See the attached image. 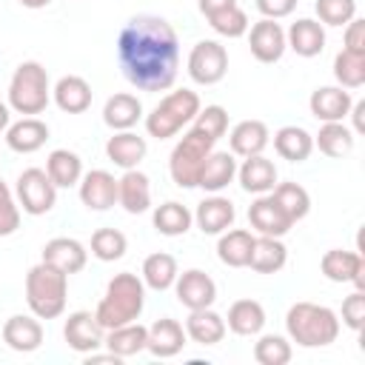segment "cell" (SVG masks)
<instances>
[{"label":"cell","instance_id":"obj_1","mask_svg":"<svg viewBox=\"0 0 365 365\" xmlns=\"http://www.w3.org/2000/svg\"><path fill=\"white\" fill-rule=\"evenodd\" d=\"M117 60L125 80L140 91L171 88L180 68V40L174 26L157 14L131 17L120 29Z\"/></svg>","mask_w":365,"mask_h":365},{"label":"cell","instance_id":"obj_2","mask_svg":"<svg viewBox=\"0 0 365 365\" xmlns=\"http://www.w3.org/2000/svg\"><path fill=\"white\" fill-rule=\"evenodd\" d=\"M225 131H228V111L222 106H205L197 111L191 128L182 134V140L171 148L168 157V171L174 185L197 188V171Z\"/></svg>","mask_w":365,"mask_h":365},{"label":"cell","instance_id":"obj_3","mask_svg":"<svg viewBox=\"0 0 365 365\" xmlns=\"http://www.w3.org/2000/svg\"><path fill=\"white\" fill-rule=\"evenodd\" d=\"M143 308H145V285H143V279L137 274H131V271H123V274H114L108 279L106 294L97 302L94 317L106 331H111V328L137 322Z\"/></svg>","mask_w":365,"mask_h":365},{"label":"cell","instance_id":"obj_4","mask_svg":"<svg viewBox=\"0 0 365 365\" xmlns=\"http://www.w3.org/2000/svg\"><path fill=\"white\" fill-rule=\"evenodd\" d=\"M285 331L302 348H325L339 336V317L328 305L294 302L285 314Z\"/></svg>","mask_w":365,"mask_h":365},{"label":"cell","instance_id":"obj_5","mask_svg":"<svg viewBox=\"0 0 365 365\" xmlns=\"http://www.w3.org/2000/svg\"><path fill=\"white\" fill-rule=\"evenodd\" d=\"M68 274L48 262H37L26 274V302L37 319H54L66 311Z\"/></svg>","mask_w":365,"mask_h":365},{"label":"cell","instance_id":"obj_6","mask_svg":"<svg viewBox=\"0 0 365 365\" xmlns=\"http://www.w3.org/2000/svg\"><path fill=\"white\" fill-rule=\"evenodd\" d=\"M48 100H51L48 71L37 60L20 63L9 80V108L26 117H34L46 111Z\"/></svg>","mask_w":365,"mask_h":365},{"label":"cell","instance_id":"obj_7","mask_svg":"<svg viewBox=\"0 0 365 365\" xmlns=\"http://www.w3.org/2000/svg\"><path fill=\"white\" fill-rule=\"evenodd\" d=\"M200 108H202V106H200L197 91H191V88H177V91L165 94V97L151 108V114L145 117V131H148V137H154V140H168V137L180 134V131L197 117Z\"/></svg>","mask_w":365,"mask_h":365},{"label":"cell","instance_id":"obj_8","mask_svg":"<svg viewBox=\"0 0 365 365\" xmlns=\"http://www.w3.org/2000/svg\"><path fill=\"white\" fill-rule=\"evenodd\" d=\"M14 191H17V205L31 217L48 214L57 202V185L51 182V177L43 168H26L17 177Z\"/></svg>","mask_w":365,"mask_h":365},{"label":"cell","instance_id":"obj_9","mask_svg":"<svg viewBox=\"0 0 365 365\" xmlns=\"http://www.w3.org/2000/svg\"><path fill=\"white\" fill-rule=\"evenodd\" d=\"M228 71V51L217 40H200L188 54V77L197 86H214Z\"/></svg>","mask_w":365,"mask_h":365},{"label":"cell","instance_id":"obj_10","mask_svg":"<svg viewBox=\"0 0 365 365\" xmlns=\"http://www.w3.org/2000/svg\"><path fill=\"white\" fill-rule=\"evenodd\" d=\"M174 294H177L180 305H185L188 311L211 308L214 299H217V282H214L205 271L188 268V271L177 274V279H174Z\"/></svg>","mask_w":365,"mask_h":365},{"label":"cell","instance_id":"obj_11","mask_svg":"<svg viewBox=\"0 0 365 365\" xmlns=\"http://www.w3.org/2000/svg\"><path fill=\"white\" fill-rule=\"evenodd\" d=\"M103 336H106V328L97 322V317L91 311H74L68 314L66 325H63V339L71 351L77 354H91L103 345Z\"/></svg>","mask_w":365,"mask_h":365},{"label":"cell","instance_id":"obj_12","mask_svg":"<svg viewBox=\"0 0 365 365\" xmlns=\"http://www.w3.org/2000/svg\"><path fill=\"white\" fill-rule=\"evenodd\" d=\"M248 222H251V228H254L257 234H262V237H285V234L294 228V222L288 220V214L279 208V202H277L271 194H259V197L251 202V208H248Z\"/></svg>","mask_w":365,"mask_h":365},{"label":"cell","instance_id":"obj_13","mask_svg":"<svg viewBox=\"0 0 365 365\" xmlns=\"http://www.w3.org/2000/svg\"><path fill=\"white\" fill-rule=\"evenodd\" d=\"M319 271L331 282H354L356 288H365V262L356 251L331 248L319 259Z\"/></svg>","mask_w":365,"mask_h":365},{"label":"cell","instance_id":"obj_14","mask_svg":"<svg viewBox=\"0 0 365 365\" xmlns=\"http://www.w3.org/2000/svg\"><path fill=\"white\" fill-rule=\"evenodd\" d=\"M351 106H354V97L342 86H319V88L311 91V100H308V108H311V114L319 123H339V120H345Z\"/></svg>","mask_w":365,"mask_h":365},{"label":"cell","instance_id":"obj_15","mask_svg":"<svg viewBox=\"0 0 365 365\" xmlns=\"http://www.w3.org/2000/svg\"><path fill=\"white\" fill-rule=\"evenodd\" d=\"M248 46H251L254 60H259V63H277L285 54V48H288L282 26L277 20H268V17H262L259 23L251 26Z\"/></svg>","mask_w":365,"mask_h":365},{"label":"cell","instance_id":"obj_16","mask_svg":"<svg viewBox=\"0 0 365 365\" xmlns=\"http://www.w3.org/2000/svg\"><path fill=\"white\" fill-rule=\"evenodd\" d=\"M77 185H80V202L88 211H108L117 202V180L103 168L83 174Z\"/></svg>","mask_w":365,"mask_h":365},{"label":"cell","instance_id":"obj_17","mask_svg":"<svg viewBox=\"0 0 365 365\" xmlns=\"http://www.w3.org/2000/svg\"><path fill=\"white\" fill-rule=\"evenodd\" d=\"M3 342L17 354H31L43 345V325L34 314H14L3 322Z\"/></svg>","mask_w":365,"mask_h":365},{"label":"cell","instance_id":"obj_18","mask_svg":"<svg viewBox=\"0 0 365 365\" xmlns=\"http://www.w3.org/2000/svg\"><path fill=\"white\" fill-rule=\"evenodd\" d=\"M86 259H88V251L80 240L74 237H54L43 245V262L60 268L63 274H77L86 268Z\"/></svg>","mask_w":365,"mask_h":365},{"label":"cell","instance_id":"obj_19","mask_svg":"<svg viewBox=\"0 0 365 365\" xmlns=\"http://www.w3.org/2000/svg\"><path fill=\"white\" fill-rule=\"evenodd\" d=\"M237 177V157L231 151H211L197 171V188L208 194H220Z\"/></svg>","mask_w":365,"mask_h":365},{"label":"cell","instance_id":"obj_20","mask_svg":"<svg viewBox=\"0 0 365 365\" xmlns=\"http://www.w3.org/2000/svg\"><path fill=\"white\" fill-rule=\"evenodd\" d=\"M182 348H185V328L177 319L163 317V319H154L148 325L145 351H151L160 359H168V356H177Z\"/></svg>","mask_w":365,"mask_h":365},{"label":"cell","instance_id":"obj_21","mask_svg":"<svg viewBox=\"0 0 365 365\" xmlns=\"http://www.w3.org/2000/svg\"><path fill=\"white\" fill-rule=\"evenodd\" d=\"M237 180L242 185V191H248L254 197L268 194L277 185V165L262 154L245 157L242 165H237Z\"/></svg>","mask_w":365,"mask_h":365},{"label":"cell","instance_id":"obj_22","mask_svg":"<svg viewBox=\"0 0 365 365\" xmlns=\"http://www.w3.org/2000/svg\"><path fill=\"white\" fill-rule=\"evenodd\" d=\"M117 202L128 214H143L151 208V180L140 168H128L117 180Z\"/></svg>","mask_w":365,"mask_h":365},{"label":"cell","instance_id":"obj_23","mask_svg":"<svg viewBox=\"0 0 365 365\" xmlns=\"http://www.w3.org/2000/svg\"><path fill=\"white\" fill-rule=\"evenodd\" d=\"M234 217H237L234 202L228 197H220V194L205 197L194 211V222L202 234H222L225 228L234 225Z\"/></svg>","mask_w":365,"mask_h":365},{"label":"cell","instance_id":"obj_24","mask_svg":"<svg viewBox=\"0 0 365 365\" xmlns=\"http://www.w3.org/2000/svg\"><path fill=\"white\" fill-rule=\"evenodd\" d=\"M285 46L299 54V57H317L325 48V29L319 20L311 17H299L297 23H291V29L285 31Z\"/></svg>","mask_w":365,"mask_h":365},{"label":"cell","instance_id":"obj_25","mask_svg":"<svg viewBox=\"0 0 365 365\" xmlns=\"http://www.w3.org/2000/svg\"><path fill=\"white\" fill-rule=\"evenodd\" d=\"M145 151H148L145 137L134 134L131 128H128V131H114V137H108V143H106V157H108L117 168H123V171L137 168V165L143 163Z\"/></svg>","mask_w":365,"mask_h":365},{"label":"cell","instance_id":"obj_26","mask_svg":"<svg viewBox=\"0 0 365 365\" xmlns=\"http://www.w3.org/2000/svg\"><path fill=\"white\" fill-rule=\"evenodd\" d=\"M48 140V125L37 117H23L6 128V143L17 154H34Z\"/></svg>","mask_w":365,"mask_h":365},{"label":"cell","instance_id":"obj_27","mask_svg":"<svg viewBox=\"0 0 365 365\" xmlns=\"http://www.w3.org/2000/svg\"><path fill=\"white\" fill-rule=\"evenodd\" d=\"M51 97H54V103H57L60 111H66V114H83L91 106V86L83 77H77V74H66L51 88Z\"/></svg>","mask_w":365,"mask_h":365},{"label":"cell","instance_id":"obj_28","mask_svg":"<svg viewBox=\"0 0 365 365\" xmlns=\"http://www.w3.org/2000/svg\"><path fill=\"white\" fill-rule=\"evenodd\" d=\"M268 125L262 120H242L231 128L228 143H231V154L234 157H254L262 154L268 145Z\"/></svg>","mask_w":365,"mask_h":365},{"label":"cell","instance_id":"obj_29","mask_svg":"<svg viewBox=\"0 0 365 365\" xmlns=\"http://www.w3.org/2000/svg\"><path fill=\"white\" fill-rule=\"evenodd\" d=\"M225 317H220L214 308H197L188 311L185 319V336H191L197 345H217L225 336Z\"/></svg>","mask_w":365,"mask_h":365},{"label":"cell","instance_id":"obj_30","mask_svg":"<svg viewBox=\"0 0 365 365\" xmlns=\"http://www.w3.org/2000/svg\"><path fill=\"white\" fill-rule=\"evenodd\" d=\"M288 259V248L282 245L279 237H254L251 245V257H248V268L257 274H277L285 268Z\"/></svg>","mask_w":365,"mask_h":365},{"label":"cell","instance_id":"obj_31","mask_svg":"<svg viewBox=\"0 0 365 365\" xmlns=\"http://www.w3.org/2000/svg\"><path fill=\"white\" fill-rule=\"evenodd\" d=\"M140 117H143V103L128 91H120V94L108 97L106 106H103V123L108 128H114V131L134 128Z\"/></svg>","mask_w":365,"mask_h":365},{"label":"cell","instance_id":"obj_32","mask_svg":"<svg viewBox=\"0 0 365 365\" xmlns=\"http://www.w3.org/2000/svg\"><path fill=\"white\" fill-rule=\"evenodd\" d=\"M225 328L237 336H257L265 328V308L257 299H237L228 308Z\"/></svg>","mask_w":365,"mask_h":365},{"label":"cell","instance_id":"obj_33","mask_svg":"<svg viewBox=\"0 0 365 365\" xmlns=\"http://www.w3.org/2000/svg\"><path fill=\"white\" fill-rule=\"evenodd\" d=\"M251 245H254V234L251 231H245V228H225L220 234V242H217V257L228 268H248Z\"/></svg>","mask_w":365,"mask_h":365},{"label":"cell","instance_id":"obj_34","mask_svg":"<svg viewBox=\"0 0 365 365\" xmlns=\"http://www.w3.org/2000/svg\"><path fill=\"white\" fill-rule=\"evenodd\" d=\"M145 342H148V328L140 325V322H128V325L111 328V331H106V336H103V345H106L114 356H120V359L137 356L140 351H145Z\"/></svg>","mask_w":365,"mask_h":365},{"label":"cell","instance_id":"obj_35","mask_svg":"<svg viewBox=\"0 0 365 365\" xmlns=\"http://www.w3.org/2000/svg\"><path fill=\"white\" fill-rule=\"evenodd\" d=\"M274 148L282 160L288 163H302L311 157L314 151V137L302 128V125H282L277 134H274Z\"/></svg>","mask_w":365,"mask_h":365},{"label":"cell","instance_id":"obj_36","mask_svg":"<svg viewBox=\"0 0 365 365\" xmlns=\"http://www.w3.org/2000/svg\"><path fill=\"white\" fill-rule=\"evenodd\" d=\"M177 259L171 257V254H165V251H157V254H148L145 259H143V274H140V279H143V285L145 288H151V291H168V288H174V279H177Z\"/></svg>","mask_w":365,"mask_h":365},{"label":"cell","instance_id":"obj_37","mask_svg":"<svg viewBox=\"0 0 365 365\" xmlns=\"http://www.w3.org/2000/svg\"><path fill=\"white\" fill-rule=\"evenodd\" d=\"M46 174L57 188H71L83 177V160L68 148H54L46 160Z\"/></svg>","mask_w":365,"mask_h":365},{"label":"cell","instance_id":"obj_38","mask_svg":"<svg viewBox=\"0 0 365 365\" xmlns=\"http://www.w3.org/2000/svg\"><path fill=\"white\" fill-rule=\"evenodd\" d=\"M151 220H154V228H157L163 237H182V234L191 228L194 214H191L182 202L168 200V202H163V205L154 208Z\"/></svg>","mask_w":365,"mask_h":365},{"label":"cell","instance_id":"obj_39","mask_svg":"<svg viewBox=\"0 0 365 365\" xmlns=\"http://www.w3.org/2000/svg\"><path fill=\"white\" fill-rule=\"evenodd\" d=\"M268 194L279 202V208L288 214V220H291V222L305 220V217H308V211H311V194H308L299 182H277Z\"/></svg>","mask_w":365,"mask_h":365},{"label":"cell","instance_id":"obj_40","mask_svg":"<svg viewBox=\"0 0 365 365\" xmlns=\"http://www.w3.org/2000/svg\"><path fill=\"white\" fill-rule=\"evenodd\" d=\"M314 145L325 157H345L354 148V131L339 120V123H322L319 134L314 137Z\"/></svg>","mask_w":365,"mask_h":365},{"label":"cell","instance_id":"obj_41","mask_svg":"<svg viewBox=\"0 0 365 365\" xmlns=\"http://www.w3.org/2000/svg\"><path fill=\"white\" fill-rule=\"evenodd\" d=\"M334 77L342 88H359L365 86V54H354V51H339L334 57Z\"/></svg>","mask_w":365,"mask_h":365},{"label":"cell","instance_id":"obj_42","mask_svg":"<svg viewBox=\"0 0 365 365\" xmlns=\"http://www.w3.org/2000/svg\"><path fill=\"white\" fill-rule=\"evenodd\" d=\"M128 248V240L123 231L117 228H97L91 234V254L100 259V262H114L125 254Z\"/></svg>","mask_w":365,"mask_h":365},{"label":"cell","instance_id":"obj_43","mask_svg":"<svg viewBox=\"0 0 365 365\" xmlns=\"http://www.w3.org/2000/svg\"><path fill=\"white\" fill-rule=\"evenodd\" d=\"M291 342L279 334H262L257 342H254V359L259 365H285L291 362Z\"/></svg>","mask_w":365,"mask_h":365},{"label":"cell","instance_id":"obj_44","mask_svg":"<svg viewBox=\"0 0 365 365\" xmlns=\"http://www.w3.org/2000/svg\"><path fill=\"white\" fill-rule=\"evenodd\" d=\"M205 20L211 23V29H214L217 34H222V37H228V40L242 37V34L248 31V14H245L240 6H228V9H222V11H214V14H208Z\"/></svg>","mask_w":365,"mask_h":365},{"label":"cell","instance_id":"obj_45","mask_svg":"<svg viewBox=\"0 0 365 365\" xmlns=\"http://www.w3.org/2000/svg\"><path fill=\"white\" fill-rule=\"evenodd\" d=\"M314 9L322 26H345L356 17V0H317Z\"/></svg>","mask_w":365,"mask_h":365},{"label":"cell","instance_id":"obj_46","mask_svg":"<svg viewBox=\"0 0 365 365\" xmlns=\"http://www.w3.org/2000/svg\"><path fill=\"white\" fill-rule=\"evenodd\" d=\"M20 228V205L11 194V188L0 180V237H9Z\"/></svg>","mask_w":365,"mask_h":365},{"label":"cell","instance_id":"obj_47","mask_svg":"<svg viewBox=\"0 0 365 365\" xmlns=\"http://www.w3.org/2000/svg\"><path fill=\"white\" fill-rule=\"evenodd\" d=\"M362 322H365V294L362 288H356L342 299V325H348L351 331H362Z\"/></svg>","mask_w":365,"mask_h":365},{"label":"cell","instance_id":"obj_48","mask_svg":"<svg viewBox=\"0 0 365 365\" xmlns=\"http://www.w3.org/2000/svg\"><path fill=\"white\" fill-rule=\"evenodd\" d=\"M345 51H354V54H365V20L354 17L345 23Z\"/></svg>","mask_w":365,"mask_h":365},{"label":"cell","instance_id":"obj_49","mask_svg":"<svg viewBox=\"0 0 365 365\" xmlns=\"http://www.w3.org/2000/svg\"><path fill=\"white\" fill-rule=\"evenodd\" d=\"M257 11L268 20H279V17H288L294 9H297V0H254Z\"/></svg>","mask_w":365,"mask_h":365},{"label":"cell","instance_id":"obj_50","mask_svg":"<svg viewBox=\"0 0 365 365\" xmlns=\"http://www.w3.org/2000/svg\"><path fill=\"white\" fill-rule=\"evenodd\" d=\"M228 6H237V0H200V11L208 17V14H214V11H222V9H228Z\"/></svg>","mask_w":365,"mask_h":365},{"label":"cell","instance_id":"obj_51","mask_svg":"<svg viewBox=\"0 0 365 365\" xmlns=\"http://www.w3.org/2000/svg\"><path fill=\"white\" fill-rule=\"evenodd\" d=\"M348 114L354 117V131L362 134V131H365V120H362V114H365V103H354Z\"/></svg>","mask_w":365,"mask_h":365},{"label":"cell","instance_id":"obj_52","mask_svg":"<svg viewBox=\"0 0 365 365\" xmlns=\"http://www.w3.org/2000/svg\"><path fill=\"white\" fill-rule=\"evenodd\" d=\"M9 125H11V108L0 100V131H6Z\"/></svg>","mask_w":365,"mask_h":365},{"label":"cell","instance_id":"obj_53","mask_svg":"<svg viewBox=\"0 0 365 365\" xmlns=\"http://www.w3.org/2000/svg\"><path fill=\"white\" fill-rule=\"evenodd\" d=\"M20 6H26V9H46L51 0H17Z\"/></svg>","mask_w":365,"mask_h":365}]
</instances>
